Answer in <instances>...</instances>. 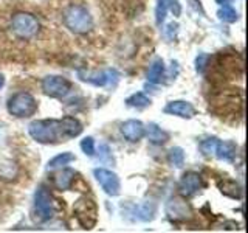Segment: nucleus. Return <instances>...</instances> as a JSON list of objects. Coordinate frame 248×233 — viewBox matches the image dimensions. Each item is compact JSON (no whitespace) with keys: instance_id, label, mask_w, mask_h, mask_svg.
I'll list each match as a JSON object with an SVG mask.
<instances>
[{"instance_id":"f257e3e1","label":"nucleus","mask_w":248,"mask_h":233,"mask_svg":"<svg viewBox=\"0 0 248 233\" xmlns=\"http://www.w3.org/2000/svg\"><path fill=\"white\" fill-rule=\"evenodd\" d=\"M82 129V123L75 116H64L61 120H34L28 124V134L31 138L42 145L67 142L68 138L81 135Z\"/></svg>"},{"instance_id":"f03ea898","label":"nucleus","mask_w":248,"mask_h":233,"mask_svg":"<svg viewBox=\"0 0 248 233\" xmlns=\"http://www.w3.org/2000/svg\"><path fill=\"white\" fill-rule=\"evenodd\" d=\"M65 28H68L75 34H87L93 28V16L84 5L72 3L62 13Z\"/></svg>"},{"instance_id":"7ed1b4c3","label":"nucleus","mask_w":248,"mask_h":233,"mask_svg":"<svg viewBox=\"0 0 248 233\" xmlns=\"http://www.w3.org/2000/svg\"><path fill=\"white\" fill-rule=\"evenodd\" d=\"M37 101L36 98L28 92H17L13 97H10L6 103V109L10 115L16 118H28L37 112Z\"/></svg>"},{"instance_id":"20e7f679","label":"nucleus","mask_w":248,"mask_h":233,"mask_svg":"<svg viewBox=\"0 0 248 233\" xmlns=\"http://www.w3.org/2000/svg\"><path fill=\"white\" fill-rule=\"evenodd\" d=\"M39 30H41V23L33 14L20 11L11 17V31L23 41H30V39L36 37L39 34Z\"/></svg>"},{"instance_id":"39448f33","label":"nucleus","mask_w":248,"mask_h":233,"mask_svg":"<svg viewBox=\"0 0 248 233\" xmlns=\"http://www.w3.org/2000/svg\"><path fill=\"white\" fill-rule=\"evenodd\" d=\"M73 213L78 224L84 230H92L98 222V205L95 200L87 196H82L75 202Z\"/></svg>"},{"instance_id":"423d86ee","label":"nucleus","mask_w":248,"mask_h":233,"mask_svg":"<svg viewBox=\"0 0 248 233\" xmlns=\"http://www.w3.org/2000/svg\"><path fill=\"white\" fill-rule=\"evenodd\" d=\"M58 200L53 198L48 188L41 185L34 193V215L37 221H50L58 212Z\"/></svg>"},{"instance_id":"0eeeda50","label":"nucleus","mask_w":248,"mask_h":233,"mask_svg":"<svg viewBox=\"0 0 248 233\" xmlns=\"http://www.w3.org/2000/svg\"><path fill=\"white\" fill-rule=\"evenodd\" d=\"M166 215L169 217L170 222L180 224V222H186L189 221L194 212L192 207L186 202V198H170L166 204Z\"/></svg>"},{"instance_id":"6e6552de","label":"nucleus","mask_w":248,"mask_h":233,"mask_svg":"<svg viewBox=\"0 0 248 233\" xmlns=\"http://www.w3.org/2000/svg\"><path fill=\"white\" fill-rule=\"evenodd\" d=\"M72 90V83L67 78L50 75L42 80V92L50 98H64Z\"/></svg>"},{"instance_id":"1a4fd4ad","label":"nucleus","mask_w":248,"mask_h":233,"mask_svg":"<svg viewBox=\"0 0 248 233\" xmlns=\"http://www.w3.org/2000/svg\"><path fill=\"white\" fill-rule=\"evenodd\" d=\"M93 174H95L98 183L101 185V188L104 190L106 194H108V196H118L121 191V182L120 177L113 171L106 168H95Z\"/></svg>"},{"instance_id":"9d476101","label":"nucleus","mask_w":248,"mask_h":233,"mask_svg":"<svg viewBox=\"0 0 248 233\" xmlns=\"http://www.w3.org/2000/svg\"><path fill=\"white\" fill-rule=\"evenodd\" d=\"M200 188H202V177H200V174L194 173V171L185 173L180 177V181H178V185H177L178 194H180L182 198H191Z\"/></svg>"},{"instance_id":"9b49d317","label":"nucleus","mask_w":248,"mask_h":233,"mask_svg":"<svg viewBox=\"0 0 248 233\" xmlns=\"http://www.w3.org/2000/svg\"><path fill=\"white\" fill-rule=\"evenodd\" d=\"M78 76H79L81 81L93 84L96 87H104L107 84H112V78L118 80V73L115 70H106V72H84V70H79Z\"/></svg>"},{"instance_id":"f8f14e48","label":"nucleus","mask_w":248,"mask_h":233,"mask_svg":"<svg viewBox=\"0 0 248 233\" xmlns=\"http://www.w3.org/2000/svg\"><path fill=\"white\" fill-rule=\"evenodd\" d=\"M165 112L168 115H175V116H182V118H192L196 116L197 111L189 101H183V100H175V101H169L165 107Z\"/></svg>"},{"instance_id":"ddd939ff","label":"nucleus","mask_w":248,"mask_h":233,"mask_svg":"<svg viewBox=\"0 0 248 233\" xmlns=\"http://www.w3.org/2000/svg\"><path fill=\"white\" fill-rule=\"evenodd\" d=\"M146 128L140 120H127L121 124V134L130 143L140 142L144 137Z\"/></svg>"},{"instance_id":"4468645a","label":"nucleus","mask_w":248,"mask_h":233,"mask_svg":"<svg viewBox=\"0 0 248 233\" xmlns=\"http://www.w3.org/2000/svg\"><path fill=\"white\" fill-rule=\"evenodd\" d=\"M75 181H76V171L72 168H64L53 176V186L56 190L65 191L72 188Z\"/></svg>"},{"instance_id":"2eb2a0df","label":"nucleus","mask_w":248,"mask_h":233,"mask_svg":"<svg viewBox=\"0 0 248 233\" xmlns=\"http://www.w3.org/2000/svg\"><path fill=\"white\" fill-rule=\"evenodd\" d=\"M217 188L223 194V196L231 198V199H242L244 198V190L236 181L232 179H220L217 181Z\"/></svg>"},{"instance_id":"dca6fc26","label":"nucleus","mask_w":248,"mask_h":233,"mask_svg":"<svg viewBox=\"0 0 248 233\" xmlns=\"http://www.w3.org/2000/svg\"><path fill=\"white\" fill-rule=\"evenodd\" d=\"M237 154V145L232 140H227V142H219L216 150L217 159L225 160V162H232Z\"/></svg>"},{"instance_id":"f3484780","label":"nucleus","mask_w":248,"mask_h":233,"mask_svg":"<svg viewBox=\"0 0 248 233\" xmlns=\"http://www.w3.org/2000/svg\"><path fill=\"white\" fill-rule=\"evenodd\" d=\"M144 135H147V140H149L152 145H165L169 140L168 132L165 129H161L158 124H155V123H151L149 126H147Z\"/></svg>"},{"instance_id":"a211bd4d","label":"nucleus","mask_w":248,"mask_h":233,"mask_svg":"<svg viewBox=\"0 0 248 233\" xmlns=\"http://www.w3.org/2000/svg\"><path fill=\"white\" fill-rule=\"evenodd\" d=\"M19 176V166L16 162L8 159H0V179L3 181H13Z\"/></svg>"},{"instance_id":"6ab92c4d","label":"nucleus","mask_w":248,"mask_h":233,"mask_svg":"<svg viewBox=\"0 0 248 233\" xmlns=\"http://www.w3.org/2000/svg\"><path fill=\"white\" fill-rule=\"evenodd\" d=\"M163 76H165V62H163V59L157 58L147 70V81L152 84H158L161 83Z\"/></svg>"},{"instance_id":"aec40b11","label":"nucleus","mask_w":248,"mask_h":233,"mask_svg":"<svg viewBox=\"0 0 248 233\" xmlns=\"http://www.w3.org/2000/svg\"><path fill=\"white\" fill-rule=\"evenodd\" d=\"M76 157L75 154L72 152H62V154H58L56 157H53L50 162H48V169H56V168H62L68 165V163L75 162Z\"/></svg>"},{"instance_id":"412c9836","label":"nucleus","mask_w":248,"mask_h":233,"mask_svg":"<svg viewBox=\"0 0 248 233\" xmlns=\"http://www.w3.org/2000/svg\"><path fill=\"white\" fill-rule=\"evenodd\" d=\"M220 140L217 137H209V138H205L202 140L199 148H200V152L205 155V157H211V155L216 154V150H217V145H219Z\"/></svg>"},{"instance_id":"4be33fe9","label":"nucleus","mask_w":248,"mask_h":233,"mask_svg":"<svg viewBox=\"0 0 248 233\" xmlns=\"http://www.w3.org/2000/svg\"><path fill=\"white\" fill-rule=\"evenodd\" d=\"M126 104L129 107H135V109H144L151 104V100L147 98L143 92H137L134 95H130L127 100H126Z\"/></svg>"},{"instance_id":"5701e85b","label":"nucleus","mask_w":248,"mask_h":233,"mask_svg":"<svg viewBox=\"0 0 248 233\" xmlns=\"http://www.w3.org/2000/svg\"><path fill=\"white\" fill-rule=\"evenodd\" d=\"M168 162H169V165H172L175 168L183 166V163H185V151L182 150L180 146L170 148L169 152H168Z\"/></svg>"},{"instance_id":"b1692460","label":"nucleus","mask_w":248,"mask_h":233,"mask_svg":"<svg viewBox=\"0 0 248 233\" xmlns=\"http://www.w3.org/2000/svg\"><path fill=\"white\" fill-rule=\"evenodd\" d=\"M217 16L222 22H227V23H234L239 19V14L234 8H231L230 5H222V8L217 11Z\"/></svg>"},{"instance_id":"393cba45","label":"nucleus","mask_w":248,"mask_h":233,"mask_svg":"<svg viewBox=\"0 0 248 233\" xmlns=\"http://www.w3.org/2000/svg\"><path fill=\"white\" fill-rule=\"evenodd\" d=\"M166 13H168V3L166 0H157V5H155V23L160 27L166 19Z\"/></svg>"},{"instance_id":"a878e982","label":"nucleus","mask_w":248,"mask_h":233,"mask_svg":"<svg viewBox=\"0 0 248 233\" xmlns=\"http://www.w3.org/2000/svg\"><path fill=\"white\" fill-rule=\"evenodd\" d=\"M154 215H155V205L152 202H146V204L140 207V217H141L143 221L154 219Z\"/></svg>"},{"instance_id":"bb28decb","label":"nucleus","mask_w":248,"mask_h":233,"mask_svg":"<svg viewBox=\"0 0 248 233\" xmlns=\"http://www.w3.org/2000/svg\"><path fill=\"white\" fill-rule=\"evenodd\" d=\"M81 150L85 155H89V157H93V155H95V140H93V137H85L82 140Z\"/></svg>"},{"instance_id":"cd10ccee","label":"nucleus","mask_w":248,"mask_h":233,"mask_svg":"<svg viewBox=\"0 0 248 233\" xmlns=\"http://www.w3.org/2000/svg\"><path fill=\"white\" fill-rule=\"evenodd\" d=\"M208 61H209V56H208V54H205V53H202V54H199V56H197V59H196V70H197L199 73H203L205 70H206Z\"/></svg>"},{"instance_id":"c85d7f7f","label":"nucleus","mask_w":248,"mask_h":233,"mask_svg":"<svg viewBox=\"0 0 248 233\" xmlns=\"http://www.w3.org/2000/svg\"><path fill=\"white\" fill-rule=\"evenodd\" d=\"M166 3H168V8H170V11L174 13V16H180L182 14V5L178 0H166Z\"/></svg>"},{"instance_id":"c756f323","label":"nucleus","mask_w":248,"mask_h":233,"mask_svg":"<svg viewBox=\"0 0 248 233\" xmlns=\"http://www.w3.org/2000/svg\"><path fill=\"white\" fill-rule=\"evenodd\" d=\"M216 2H217V3H219V5L222 6V5H230V3L232 2V0H216Z\"/></svg>"},{"instance_id":"7c9ffc66","label":"nucleus","mask_w":248,"mask_h":233,"mask_svg":"<svg viewBox=\"0 0 248 233\" xmlns=\"http://www.w3.org/2000/svg\"><path fill=\"white\" fill-rule=\"evenodd\" d=\"M3 84H5V78H3V75L0 73V89L3 87Z\"/></svg>"}]
</instances>
